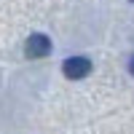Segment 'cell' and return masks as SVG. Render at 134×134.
<instances>
[{
    "label": "cell",
    "instance_id": "obj_1",
    "mask_svg": "<svg viewBox=\"0 0 134 134\" xmlns=\"http://www.w3.org/2000/svg\"><path fill=\"white\" fill-rule=\"evenodd\" d=\"M24 54H27L30 59L48 57V54H51V38L43 35V32H32V35L27 38V43H24Z\"/></svg>",
    "mask_w": 134,
    "mask_h": 134
},
{
    "label": "cell",
    "instance_id": "obj_2",
    "mask_svg": "<svg viewBox=\"0 0 134 134\" xmlns=\"http://www.w3.org/2000/svg\"><path fill=\"white\" fill-rule=\"evenodd\" d=\"M62 72L70 78V81H81L91 72V59L88 57H67L62 62Z\"/></svg>",
    "mask_w": 134,
    "mask_h": 134
},
{
    "label": "cell",
    "instance_id": "obj_3",
    "mask_svg": "<svg viewBox=\"0 0 134 134\" xmlns=\"http://www.w3.org/2000/svg\"><path fill=\"white\" fill-rule=\"evenodd\" d=\"M129 72H131V75H134V57H131V59H129Z\"/></svg>",
    "mask_w": 134,
    "mask_h": 134
},
{
    "label": "cell",
    "instance_id": "obj_4",
    "mask_svg": "<svg viewBox=\"0 0 134 134\" xmlns=\"http://www.w3.org/2000/svg\"><path fill=\"white\" fill-rule=\"evenodd\" d=\"M131 3H134V0H131Z\"/></svg>",
    "mask_w": 134,
    "mask_h": 134
}]
</instances>
